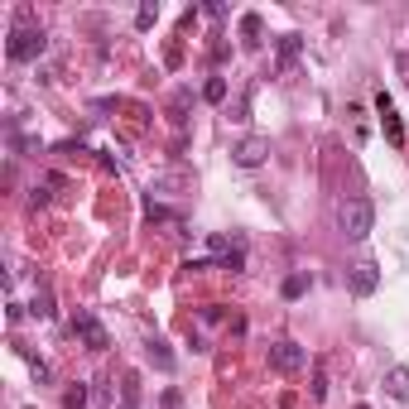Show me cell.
<instances>
[{
  "label": "cell",
  "instance_id": "ac0fdd59",
  "mask_svg": "<svg viewBox=\"0 0 409 409\" xmlns=\"http://www.w3.org/2000/svg\"><path fill=\"white\" fill-rule=\"evenodd\" d=\"M356 409H366V405H356Z\"/></svg>",
  "mask_w": 409,
  "mask_h": 409
},
{
  "label": "cell",
  "instance_id": "4fadbf2b",
  "mask_svg": "<svg viewBox=\"0 0 409 409\" xmlns=\"http://www.w3.org/2000/svg\"><path fill=\"white\" fill-rule=\"evenodd\" d=\"M121 409H140V390H135V381H130V376L121 381Z\"/></svg>",
  "mask_w": 409,
  "mask_h": 409
},
{
  "label": "cell",
  "instance_id": "30bf717a",
  "mask_svg": "<svg viewBox=\"0 0 409 409\" xmlns=\"http://www.w3.org/2000/svg\"><path fill=\"white\" fill-rule=\"evenodd\" d=\"M294 58H299V34H284L279 39V68H289Z\"/></svg>",
  "mask_w": 409,
  "mask_h": 409
},
{
  "label": "cell",
  "instance_id": "8fae6325",
  "mask_svg": "<svg viewBox=\"0 0 409 409\" xmlns=\"http://www.w3.org/2000/svg\"><path fill=\"white\" fill-rule=\"evenodd\" d=\"M149 361H154V366H159V371H169V366H173V352H169V347H164L159 337H154V342H149Z\"/></svg>",
  "mask_w": 409,
  "mask_h": 409
},
{
  "label": "cell",
  "instance_id": "e0dca14e",
  "mask_svg": "<svg viewBox=\"0 0 409 409\" xmlns=\"http://www.w3.org/2000/svg\"><path fill=\"white\" fill-rule=\"evenodd\" d=\"M159 20V5H140V15H135V29H149Z\"/></svg>",
  "mask_w": 409,
  "mask_h": 409
},
{
  "label": "cell",
  "instance_id": "5bb4252c",
  "mask_svg": "<svg viewBox=\"0 0 409 409\" xmlns=\"http://www.w3.org/2000/svg\"><path fill=\"white\" fill-rule=\"evenodd\" d=\"M34 318H54V294H34Z\"/></svg>",
  "mask_w": 409,
  "mask_h": 409
},
{
  "label": "cell",
  "instance_id": "52a82bcc",
  "mask_svg": "<svg viewBox=\"0 0 409 409\" xmlns=\"http://www.w3.org/2000/svg\"><path fill=\"white\" fill-rule=\"evenodd\" d=\"M376 111H381V126H385V135H390V145H395V149H400V145H405V126H400V116H395V102H390V97H376Z\"/></svg>",
  "mask_w": 409,
  "mask_h": 409
},
{
  "label": "cell",
  "instance_id": "8992f818",
  "mask_svg": "<svg viewBox=\"0 0 409 409\" xmlns=\"http://www.w3.org/2000/svg\"><path fill=\"white\" fill-rule=\"evenodd\" d=\"M347 284H352V294H356V299H371V294H376V284H381V270H376L371 260H366V265H352Z\"/></svg>",
  "mask_w": 409,
  "mask_h": 409
},
{
  "label": "cell",
  "instance_id": "9c48e42d",
  "mask_svg": "<svg viewBox=\"0 0 409 409\" xmlns=\"http://www.w3.org/2000/svg\"><path fill=\"white\" fill-rule=\"evenodd\" d=\"M308 294V270H294L284 279V299H303Z\"/></svg>",
  "mask_w": 409,
  "mask_h": 409
},
{
  "label": "cell",
  "instance_id": "2e32d148",
  "mask_svg": "<svg viewBox=\"0 0 409 409\" xmlns=\"http://www.w3.org/2000/svg\"><path fill=\"white\" fill-rule=\"evenodd\" d=\"M87 405V385H73L68 395H63V409H82Z\"/></svg>",
  "mask_w": 409,
  "mask_h": 409
},
{
  "label": "cell",
  "instance_id": "5b68a950",
  "mask_svg": "<svg viewBox=\"0 0 409 409\" xmlns=\"http://www.w3.org/2000/svg\"><path fill=\"white\" fill-rule=\"evenodd\" d=\"M265 154H270V140H265V135H250V140H241V145L231 149V159L241 164V169H260Z\"/></svg>",
  "mask_w": 409,
  "mask_h": 409
},
{
  "label": "cell",
  "instance_id": "7a4b0ae2",
  "mask_svg": "<svg viewBox=\"0 0 409 409\" xmlns=\"http://www.w3.org/2000/svg\"><path fill=\"white\" fill-rule=\"evenodd\" d=\"M337 226H342L347 241H366L371 226H376V207H371L366 197H347V202L337 207Z\"/></svg>",
  "mask_w": 409,
  "mask_h": 409
},
{
  "label": "cell",
  "instance_id": "277c9868",
  "mask_svg": "<svg viewBox=\"0 0 409 409\" xmlns=\"http://www.w3.org/2000/svg\"><path fill=\"white\" fill-rule=\"evenodd\" d=\"M73 337L87 342V352H106V327L97 323L92 313H78V318H73Z\"/></svg>",
  "mask_w": 409,
  "mask_h": 409
},
{
  "label": "cell",
  "instance_id": "ba28073f",
  "mask_svg": "<svg viewBox=\"0 0 409 409\" xmlns=\"http://www.w3.org/2000/svg\"><path fill=\"white\" fill-rule=\"evenodd\" d=\"M385 390H390L400 405H409V366H390V371H385Z\"/></svg>",
  "mask_w": 409,
  "mask_h": 409
},
{
  "label": "cell",
  "instance_id": "3957f363",
  "mask_svg": "<svg viewBox=\"0 0 409 409\" xmlns=\"http://www.w3.org/2000/svg\"><path fill=\"white\" fill-rule=\"evenodd\" d=\"M270 366L279 371V376H294V371L308 366V352H303L299 342H274L270 347Z\"/></svg>",
  "mask_w": 409,
  "mask_h": 409
},
{
  "label": "cell",
  "instance_id": "9a60e30c",
  "mask_svg": "<svg viewBox=\"0 0 409 409\" xmlns=\"http://www.w3.org/2000/svg\"><path fill=\"white\" fill-rule=\"evenodd\" d=\"M241 34H245V44H255L260 39V15H241Z\"/></svg>",
  "mask_w": 409,
  "mask_h": 409
},
{
  "label": "cell",
  "instance_id": "7c38bea8",
  "mask_svg": "<svg viewBox=\"0 0 409 409\" xmlns=\"http://www.w3.org/2000/svg\"><path fill=\"white\" fill-rule=\"evenodd\" d=\"M202 97L217 106V102H226V78H207V87H202Z\"/></svg>",
  "mask_w": 409,
  "mask_h": 409
},
{
  "label": "cell",
  "instance_id": "6da1fadb",
  "mask_svg": "<svg viewBox=\"0 0 409 409\" xmlns=\"http://www.w3.org/2000/svg\"><path fill=\"white\" fill-rule=\"evenodd\" d=\"M44 49H49V34L29 25V15H20V25L10 29V44H5L10 63H34V58L44 54Z\"/></svg>",
  "mask_w": 409,
  "mask_h": 409
}]
</instances>
